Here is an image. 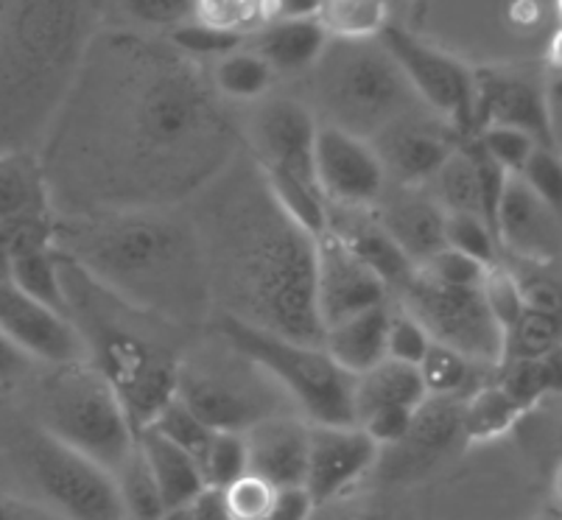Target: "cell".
Listing matches in <instances>:
<instances>
[{
	"label": "cell",
	"instance_id": "11",
	"mask_svg": "<svg viewBox=\"0 0 562 520\" xmlns=\"http://www.w3.org/2000/svg\"><path fill=\"white\" fill-rule=\"evenodd\" d=\"M25 471L37 489V501L59 518L126 520L112 473L50 433H37L25 445Z\"/></svg>",
	"mask_w": 562,
	"mask_h": 520
},
{
	"label": "cell",
	"instance_id": "8",
	"mask_svg": "<svg viewBox=\"0 0 562 520\" xmlns=\"http://www.w3.org/2000/svg\"><path fill=\"white\" fill-rule=\"evenodd\" d=\"M218 334L272 375L297 415L311 426H356L352 392L356 378L341 370L322 344L294 341L252 325L218 316Z\"/></svg>",
	"mask_w": 562,
	"mask_h": 520
},
{
	"label": "cell",
	"instance_id": "12",
	"mask_svg": "<svg viewBox=\"0 0 562 520\" xmlns=\"http://www.w3.org/2000/svg\"><path fill=\"white\" fill-rule=\"evenodd\" d=\"M378 39L386 45L423 106L437 112L439 118H446L462 137L476 135V126H473L476 70L451 50L417 37L392 20Z\"/></svg>",
	"mask_w": 562,
	"mask_h": 520
},
{
	"label": "cell",
	"instance_id": "36",
	"mask_svg": "<svg viewBox=\"0 0 562 520\" xmlns=\"http://www.w3.org/2000/svg\"><path fill=\"white\" fill-rule=\"evenodd\" d=\"M249 473L247 462V442L244 433L235 431H216L213 433L211 445L202 456V476L207 487L227 489L229 484L238 482Z\"/></svg>",
	"mask_w": 562,
	"mask_h": 520
},
{
	"label": "cell",
	"instance_id": "57",
	"mask_svg": "<svg viewBox=\"0 0 562 520\" xmlns=\"http://www.w3.org/2000/svg\"><path fill=\"white\" fill-rule=\"evenodd\" d=\"M546 56H549V65L557 76H562V25L551 34L549 48H546Z\"/></svg>",
	"mask_w": 562,
	"mask_h": 520
},
{
	"label": "cell",
	"instance_id": "14",
	"mask_svg": "<svg viewBox=\"0 0 562 520\" xmlns=\"http://www.w3.org/2000/svg\"><path fill=\"white\" fill-rule=\"evenodd\" d=\"M464 140L468 137L459 135L437 112L417 106L378 132L370 146L375 149L390 185L426 188Z\"/></svg>",
	"mask_w": 562,
	"mask_h": 520
},
{
	"label": "cell",
	"instance_id": "32",
	"mask_svg": "<svg viewBox=\"0 0 562 520\" xmlns=\"http://www.w3.org/2000/svg\"><path fill=\"white\" fill-rule=\"evenodd\" d=\"M104 25L168 37L173 29L191 23L193 0H101Z\"/></svg>",
	"mask_w": 562,
	"mask_h": 520
},
{
	"label": "cell",
	"instance_id": "41",
	"mask_svg": "<svg viewBox=\"0 0 562 520\" xmlns=\"http://www.w3.org/2000/svg\"><path fill=\"white\" fill-rule=\"evenodd\" d=\"M473 137L484 149V155L498 162L509 177H518L526 162H529V157L540 146L535 137L520 129H513V126H487V129L476 132Z\"/></svg>",
	"mask_w": 562,
	"mask_h": 520
},
{
	"label": "cell",
	"instance_id": "9",
	"mask_svg": "<svg viewBox=\"0 0 562 520\" xmlns=\"http://www.w3.org/2000/svg\"><path fill=\"white\" fill-rule=\"evenodd\" d=\"M45 433L115 471L137 445L124 403L90 361L54 366L43 389Z\"/></svg>",
	"mask_w": 562,
	"mask_h": 520
},
{
	"label": "cell",
	"instance_id": "40",
	"mask_svg": "<svg viewBox=\"0 0 562 520\" xmlns=\"http://www.w3.org/2000/svg\"><path fill=\"white\" fill-rule=\"evenodd\" d=\"M193 23L213 32L249 37L260 29L258 0H193Z\"/></svg>",
	"mask_w": 562,
	"mask_h": 520
},
{
	"label": "cell",
	"instance_id": "35",
	"mask_svg": "<svg viewBox=\"0 0 562 520\" xmlns=\"http://www.w3.org/2000/svg\"><path fill=\"white\" fill-rule=\"evenodd\" d=\"M112 478H115L117 496L124 504L126 520H160V515L166 512V504H162L160 489H157L155 476H151L140 448L135 445V451L112 471Z\"/></svg>",
	"mask_w": 562,
	"mask_h": 520
},
{
	"label": "cell",
	"instance_id": "42",
	"mask_svg": "<svg viewBox=\"0 0 562 520\" xmlns=\"http://www.w3.org/2000/svg\"><path fill=\"white\" fill-rule=\"evenodd\" d=\"M446 244L468 258L479 260L484 267L501 263L498 260V238L487 222L479 216H448L446 222Z\"/></svg>",
	"mask_w": 562,
	"mask_h": 520
},
{
	"label": "cell",
	"instance_id": "60",
	"mask_svg": "<svg viewBox=\"0 0 562 520\" xmlns=\"http://www.w3.org/2000/svg\"><path fill=\"white\" fill-rule=\"evenodd\" d=\"M554 14H557V20H560V25H562V0H554Z\"/></svg>",
	"mask_w": 562,
	"mask_h": 520
},
{
	"label": "cell",
	"instance_id": "49",
	"mask_svg": "<svg viewBox=\"0 0 562 520\" xmlns=\"http://www.w3.org/2000/svg\"><path fill=\"white\" fill-rule=\"evenodd\" d=\"M314 504H311L305 489H280L269 512H263L255 520H311L314 515Z\"/></svg>",
	"mask_w": 562,
	"mask_h": 520
},
{
	"label": "cell",
	"instance_id": "21",
	"mask_svg": "<svg viewBox=\"0 0 562 520\" xmlns=\"http://www.w3.org/2000/svg\"><path fill=\"white\" fill-rule=\"evenodd\" d=\"M370 213L414 267H423L428 258L448 247V213L437 205V199L426 188H403L386 182V191Z\"/></svg>",
	"mask_w": 562,
	"mask_h": 520
},
{
	"label": "cell",
	"instance_id": "13",
	"mask_svg": "<svg viewBox=\"0 0 562 520\" xmlns=\"http://www.w3.org/2000/svg\"><path fill=\"white\" fill-rule=\"evenodd\" d=\"M316 135H319V121L303 99L266 95L255 101L244 140L249 143V155L260 171L319 191L314 160Z\"/></svg>",
	"mask_w": 562,
	"mask_h": 520
},
{
	"label": "cell",
	"instance_id": "52",
	"mask_svg": "<svg viewBox=\"0 0 562 520\" xmlns=\"http://www.w3.org/2000/svg\"><path fill=\"white\" fill-rule=\"evenodd\" d=\"M29 370H32V359L0 330V389L14 384L18 378H23Z\"/></svg>",
	"mask_w": 562,
	"mask_h": 520
},
{
	"label": "cell",
	"instance_id": "38",
	"mask_svg": "<svg viewBox=\"0 0 562 520\" xmlns=\"http://www.w3.org/2000/svg\"><path fill=\"white\" fill-rule=\"evenodd\" d=\"M562 341L560 316L540 314V310H524L520 323L507 336V353L504 359H546Z\"/></svg>",
	"mask_w": 562,
	"mask_h": 520
},
{
	"label": "cell",
	"instance_id": "51",
	"mask_svg": "<svg viewBox=\"0 0 562 520\" xmlns=\"http://www.w3.org/2000/svg\"><path fill=\"white\" fill-rule=\"evenodd\" d=\"M0 520H65L37 498H20L0 493Z\"/></svg>",
	"mask_w": 562,
	"mask_h": 520
},
{
	"label": "cell",
	"instance_id": "39",
	"mask_svg": "<svg viewBox=\"0 0 562 520\" xmlns=\"http://www.w3.org/2000/svg\"><path fill=\"white\" fill-rule=\"evenodd\" d=\"M482 294H484V303H487L490 314L493 319L498 323V328L504 330V339L513 334L515 325L520 323V316H524L526 303H524V294H520V283H518V274L513 272L509 267L504 263H493L484 274V283H482Z\"/></svg>",
	"mask_w": 562,
	"mask_h": 520
},
{
	"label": "cell",
	"instance_id": "20",
	"mask_svg": "<svg viewBox=\"0 0 562 520\" xmlns=\"http://www.w3.org/2000/svg\"><path fill=\"white\" fill-rule=\"evenodd\" d=\"M495 238L529 267H551L562 258V218L540 202L518 177H509L495 216Z\"/></svg>",
	"mask_w": 562,
	"mask_h": 520
},
{
	"label": "cell",
	"instance_id": "18",
	"mask_svg": "<svg viewBox=\"0 0 562 520\" xmlns=\"http://www.w3.org/2000/svg\"><path fill=\"white\" fill-rule=\"evenodd\" d=\"M311 426V422H308ZM381 456V448L359 426H311L308 471L303 489L316 509L339 501Z\"/></svg>",
	"mask_w": 562,
	"mask_h": 520
},
{
	"label": "cell",
	"instance_id": "55",
	"mask_svg": "<svg viewBox=\"0 0 562 520\" xmlns=\"http://www.w3.org/2000/svg\"><path fill=\"white\" fill-rule=\"evenodd\" d=\"M546 364H549L551 372V395L562 397V341L546 355Z\"/></svg>",
	"mask_w": 562,
	"mask_h": 520
},
{
	"label": "cell",
	"instance_id": "19",
	"mask_svg": "<svg viewBox=\"0 0 562 520\" xmlns=\"http://www.w3.org/2000/svg\"><path fill=\"white\" fill-rule=\"evenodd\" d=\"M0 330L32 361H45L50 366L87 361L70 316L29 297L9 280H0Z\"/></svg>",
	"mask_w": 562,
	"mask_h": 520
},
{
	"label": "cell",
	"instance_id": "10",
	"mask_svg": "<svg viewBox=\"0 0 562 520\" xmlns=\"http://www.w3.org/2000/svg\"><path fill=\"white\" fill-rule=\"evenodd\" d=\"M397 294L401 308L426 328L431 341L453 347L487 370H498L507 339L484 303L482 285H442L414 269Z\"/></svg>",
	"mask_w": 562,
	"mask_h": 520
},
{
	"label": "cell",
	"instance_id": "26",
	"mask_svg": "<svg viewBox=\"0 0 562 520\" xmlns=\"http://www.w3.org/2000/svg\"><path fill=\"white\" fill-rule=\"evenodd\" d=\"M137 448H140L143 459H146V465L155 476L166 509L186 507L207 487L202 476V465L196 459L182 451L180 445H173L171 440H166L155 428H143L137 433Z\"/></svg>",
	"mask_w": 562,
	"mask_h": 520
},
{
	"label": "cell",
	"instance_id": "56",
	"mask_svg": "<svg viewBox=\"0 0 562 520\" xmlns=\"http://www.w3.org/2000/svg\"><path fill=\"white\" fill-rule=\"evenodd\" d=\"M314 520V515H311ZM322 520H395L392 515L378 512V509H356V512H341V515H328V518Z\"/></svg>",
	"mask_w": 562,
	"mask_h": 520
},
{
	"label": "cell",
	"instance_id": "45",
	"mask_svg": "<svg viewBox=\"0 0 562 520\" xmlns=\"http://www.w3.org/2000/svg\"><path fill=\"white\" fill-rule=\"evenodd\" d=\"M428 344H431V336L426 334V328L401 305L392 308L390 330H386V359L417 366L426 355Z\"/></svg>",
	"mask_w": 562,
	"mask_h": 520
},
{
	"label": "cell",
	"instance_id": "43",
	"mask_svg": "<svg viewBox=\"0 0 562 520\" xmlns=\"http://www.w3.org/2000/svg\"><path fill=\"white\" fill-rule=\"evenodd\" d=\"M518 180L562 218V157L554 149L538 146Z\"/></svg>",
	"mask_w": 562,
	"mask_h": 520
},
{
	"label": "cell",
	"instance_id": "23",
	"mask_svg": "<svg viewBox=\"0 0 562 520\" xmlns=\"http://www.w3.org/2000/svg\"><path fill=\"white\" fill-rule=\"evenodd\" d=\"M328 34L319 25L316 18L303 20H278V23H266L255 29L244 45L252 48L255 54L263 56L269 68L280 76H305L316 65Z\"/></svg>",
	"mask_w": 562,
	"mask_h": 520
},
{
	"label": "cell",
	"instance_id": "44",
	"mask_svg": "<svg viewBox=\"0 0 562 520\" xmlns=\"http://www.w3.org/2000/svg\"><path fill=\"white\" fill-rule=\"evenodd\" d=\"M168 39H171V43L177 45L182 54L191 56V59H196V63L213 65L216 59H222L224 54H229V50L241 48L244 39L247 37H235V34L213 32V29H204V25L193 23L191 20V23L180 25V29H173V32L168 34Z\"/></svg>",
	"mask_w": 562,
	"mask_h": 520
},
{
	"label": "cell",
	"instance_id": "5",
	"mask_svg": "<svg viewBox=\"0 0 562 520\" xmlns=\"http://www.w3.org/2000/svg\"><path fill=\"white\" fill-rule=\"evenodd\" d=\"M65 305L85 344L87 361L104 375L140 433L173 397L182 350L180 328L124 303L59 252Z\"/></svg>",
	"mask_w": 562,
	"mask_h": 520
},
{
	"label": "cell",
	"instance_id": "16",
	"mask_svg": "<svg viewBox=\"0 0 562 520\" xmlns=\"http://www.w3.org/2000/svg\"><path fill=\"white\" fill-rule=\"evenodd\" d=\"M314 160L316 182L330 211H372L386 191L381 160L361 137L319 126Z\"/></svg>",
	"mask_w": 562,
	"mask_h": 520
},
{
	"label": "cell",
	"instance_id": "58",
	"mask_svg": "<svg viewBox=\"0 0 562 520\" xmlns=\"http://www.w3.org/2000/svg\"><path fill=\"white\" fill-rule=\"evenodd\" d=\"M551 493H554V501L562 507V456L557 459L554 473H551Z\"/></svg>",
	"mask_w": 562,
	"mask_h": 520
},
{
	"label": "cell",
	"instance_id": "6",
	"mask_svg": "<svg viewBox=\"0 0 562 520\" xmlns=\"http://www.w3.org/2000/svg\"><path fill=\"white\" fill-rule=\"evenodd\" d=\"M303 101L319 126H334L367 143L423 106L378 37L328 39L314 68L305 74Z\"/></svg>",
	"mask_w": 562,
	"mask_h": 520
},
{
	"label": "cell",
	"instance_id": "17",
	"mask_svg": "<svg viewBox=\"0 0 562 520\" xmlns=\"http://www.w3.org/2000/svg\"><path fill=\"white\" fill-rule=\"evenodd\" d=\"M476 132L487 126H513L531 135L540 146L551 143L549 84L520 68H479L476 104H473Z\"/></svg>",
	"mask_w": 562,
	"mask_h": 520
},
{
	"label": "cell",
	"instance_id": "37",
	"mask_svg": "<svg viewBox=\"0 0 562 520\" xmlns=\"http://www.w3.org/2000/svg\"><path fill=\"white\" fill-rule=\"evenodd\" d=\"M146 428H155L157 433H162V437H166V440H171L173 445H180L182 451L191 453L199 465H202L204 451H207V445H211V440H213V433H216L213 428L204 426V422L199 420L191 409H188L186 403L177 400V397H171V400H168L166 406L160 409V415L151 420V426H146Z\"/></svg>",
	"mask_w": 562,
	"mask_h": 520
},
{
	"label": "cell",
	"instance_id": "29",
	"mask_svg": "<svg viewBox=\"0 0 562 520\" xmlns=\"http://www.w3.org/2000/svg\"><path fill=\"white\" fill-rule=\"evenodd\" d=\"M207 70H211L216 93L227 104H255L272 93L274 81H278V74L269 68L263 56H258L247 45L224 54L222 59L207 65Z\"/></svg>",
	"mask_w": 562,
	"mask_h": 520
},
{
	"label": "cell",
	"instance_id": "33",
	"mask_svg": "<svg viewBox=\"0 0 562 520\" xmlns=\"http://www.w3.org/2000/svg\"><path fill=\"white\" fill-rule=\"evenodd\" d=\"M487 366L470 361L468 355L457 353L453 347L431 341L426 355L417 364L420 381L428 397H451V400H468L482 386L479 375Z\"/></svg>",
	"mask_w": 562,
	"mask_h": 520
},
{
	"label": "cell",
	"instance_id": "2",
	"mask_svg": "<svg viewBox=\"0 0 562 520\" xmlns=\"http://www.w3.org/2000/svg\"><path fill=\"white\" fill-rule=\"evenodd\" d=\"M235 162L202 193L207 207L193 216L211 269L213 305L252 328L322 344L316 238L285 216L255 160L247 173Z\"/></svg>",
	"mask_w": 562,
	"mask_h": 520
},
{
	"label": "cell",
	"instance_id": "30",
	"mask_svg": "<svg viewBox=\"0 0 562 520\" xmlns=\"http://www.w3.org/2000/svg\"><path fill=\"white\" fill-rule=\"evenodd\" d=\"M50 213L37 155H0V222Z\"/></svg>",
	"mask_w": 562,
	"mask_h": 520
},
{
	"label": "cell",
	"instance_id": "15",
	"mask_svg": "<svg viewBox=\"0 0 562 520\" xmlns=\"http://www.w3.org/2000/svg\"><path fill=\"white\" fill-rule=\"evenodd\" d=\"M390 285L383 283L341 233L328 227L316 238V314L322 334L361 310L386 305Z\"/></svg>",
	"mask_w": 562,
	"mask_h": 520
},
{
	"label": "cell",
	"instance_id": "31",
	"mask_svg": "<svg viewBox=\"0 0 562 520\" xmlns=\"http://www.w3.org/2000/svg\"><path fill=\"white\" fill-rule=\"evenodd\" d=\"M462 406L464 400L451 397H426L420 409L414 411L406 440L395 448H406L412 459H431L453 445L462 437Z\"/></svg>",
	"mask_w": 562,
	"mask_h": 520
},
{
	"label": "cell",
	"instance_id": "28",
	"mask_svg": "<svg viewBox=\"0 0 562 520\" xmlns=\"http://www.w3.org/2000/svg\"><path fill=\"white\" fill-rule=\"evenodd\" d=\"M529 409H524L498 381L479 386L462 406V437L468 442H493L507 437Z\"/></svg>",
	"mask_w": 562,
	"mask_h": 520
},
{
	"label": "cell",
	"instance_id": "54",
	"mask_svg": "<svg viewBox=\"0 0 562 520\" xmlns=\"http://www.w3.org/2000/svg\"><path fill=\"white\" fill-rule=\"evenodd\" d=\"M549 115H551V143L562 157V76L549 81Z\"/></svg>",
	"mask_w": 562,
	"mask_h": 520
},
{
	"label": "cell",
	"instance_id": "4",
	"mask_svg": "<svg viewBox=\"0 0 562 520\" xmlns=\"http://www.w3.org/2000/svg\"><path fill=\"white\" fill-rule=\"evenodd\" d=\"M101 25V0H0V155H37Z\"/></svg>",
	"mask_w": 562,
	"mask_h": 520
},
{
	"label": "cell",
	"instance_id": "46",
	"mask_svg": "<svg viewBox=\"0 0 562 520\" xmlns=\"http://www.w3.org/2000/svg\"><path fill=\"white\" fill-rule=\"evenodd\" d=\"M420 269L426 278L437 280L442 285H482L484 274L490 267L479 263V260L468 258V255L457 252V249L446 247L442 252H437L434 258H428Z\"/></svg>",
	"mask_w": 562,
	"mask_h": 520
},
{
	"label": "cell",
	"instance_id": "24",
	"mask_svg": "<svg viewBox=\"0 0 562 520\" xmlns=\"http://www.w3.org/2000/svg\"><path fill=\"white\" fill-rule=\"evenodd\" d=\"M390 303L378 308L361 310L345 323L330 325L322 334V347L328 350L330 359L350 372L352 378L364 375L375 364L386 359V330H390Z\"/></svg>",
	"mask_w": 562,
	"mask_h": 520
},
{
	"label": "cell",
	"instance_id": "59",
	"mask_svg": "<svg viewBox=\"0 0 562 520\" xmlns=\"http://www.w3.org/2000/svg\"><path fill=\"white\" fill-rule=\"evenodd\" d=\"M160 520H193L191 504H186V507H171V509H166V512L160 515Z\"/></svg>",
	"mask_w": 562,
	"mask_h": 520
},
{
	"label": "cell",
	"instance_id": "47",
	"mask_svg": "<svg viewBox=\"0 0 562 520\" xmlns=\"http://www.w3.org/2000/svg\"><path fill=\"white\" fill-rule=\"evenodd\" d=\"M278 493L280 489H274L269 482L247 473V476H241L224 489V498H227V507L235 520H255L263 512H269Z\"/></svg>",
	"mask_w": 562,
	"mask_h": 520
},
{
	"label": "cell",
	"instance_id": "25",
	"mask_svg": "<svg viewBox=\"0 0 562 520\" xmlns=\"http://www.w3.org/2000/svg\"><path fill=\"white\" fill-rule=\"evenodd\" d=\"M426 397L417 366L383 359L381 364L356 378V392H352L356 426L378 411H417Z\"/></svg>",
	"mask_w": 562,
	"mask_h": 520
},
{
	"label": "cell",
	"instance_id": "1",
	"mask_svg": "<svg viewBox=\"0 0 562 520\" xmlns=\"http://www.w3.org/2000/svg\"><path fill=\"white\" fill-rule=\"evenodd\" d=\"M207 65L168 37L101 25L37 151L50 213L186 207L241 157Z\"/></svg>",
	"mask_w": 562,
	"mask_h": 520
},
{
	"label": "cell",
	"instance_id": "22",
	"mask_svg": "<svg viewBox=\"0 0 562 520\" xmlns=\"http://www.w3.org/2000/svg\"><path fill=\"white\" fill-rule=\"evenodd\" d=\"M311 426L300 415H278L244 431L249 473L274 489H303Z\"/></svg>",
	"mask_w": 562,
	"mask_h": 520
},
{
	"label": "cell",
	"instance_id": "3",
	"mask_svg": "<svg viewBox=\"0 0 562 520\" xmlns=\"http://www.w3.org/2000/svg\"><path fill=\"white\" fill-rule=\"evenodd\" d=\"M186 207L56 218V249L124 303L193 328L211 314L213 289L202 233Z\"/></svg>",
	"mask_w": 562,
	"mask_h": 520
},
{
	"label": "cell",
	"instance_id": "27",
	"mask_svg": "<svg viewBox=\"0 0 562 520\" xmlns=\"http://www.w3.org/2000/svg\"><path fill=\"white\" fill-rule=\"evenodd\" d=\"M426 191L437 199V205L448 216H479L484 218L482 180H479L476 155L470 146V137L442 162ZM490 227V224H487Z\"/></svg>",
	"mask_w": 562,
	"mask_h": 520
},
{
	"label": "cell",
	"instance_id": "50",
	"mask_svg": "<svg viewBox=\"0 0 562 520\" xmlns=\"http://www.w3.org/2000/svg\"><path fill=\"white\" fill-rule=\"evenodd\" d=\"M322 0H258L260 25L278 23V20L316 18Z\"/></svg>",
	"mask_w": 562,
	"mask_h": 520
},
{
	"label": "cell",
	"instance_id": "53",
	"mask_svg": "<svg viewBox=\"0 0 562 520\" xmlns=\"http://www.w3.org/2000/svg\"><path fill=\"white\" fill-rule=\"evenodd\" d=\"M193 520H235L227 507L224 489L218 487H204L196 498L191 501Z\"/></svg>",
	"mask_w": 562,
	"mask_h": 520
},
{
	"label": "cell",
	"instance_id": "7",
	"mask_svg": "<svg viewBox=\"0 0 562 520\" xmlns=\"http://www.w3.org/2000/svg\"><path fill=\"white\" fill-rule=\"evenodd\" d=\"M173 397L213 431L244 433L269 417L297 415L272 375L229 344L218 330L213 341L182 353Z\"/></svg>",
	"mask_w": 562,
	"mask_h": 520
},
{
	"label": "cell",
	"instance_id": "34",
	"mask_svg": "<svg viewBox=\"0 0 562 520\" xmlns=\"http://www.w3.org/2000/svg\"><path fill=\"white\" fill-rule=\"evenodd\" d=\"M316 20L330 39H375L390 25V0H322Z\"/></svg>",
	"mask_w": 562,
	"mask_h": 520
},
{
	"label": "cell",
	"instance_id": "48",
	"mask_svg": "<svg viewBox=\"0 0 562 520\" xmlns=\"http://www.w3.org/2000/svg\"><path fill=\"white\" fill-rule=\"evenodd\" d=\"M520 283V294L529 310H540V314L560 316L562 319V283L554 278L540 272L538 267H531L529 272H515Z\"/></svg>",
	"mask_w": 562,
	"mask_h": 520
}]
</instances>
